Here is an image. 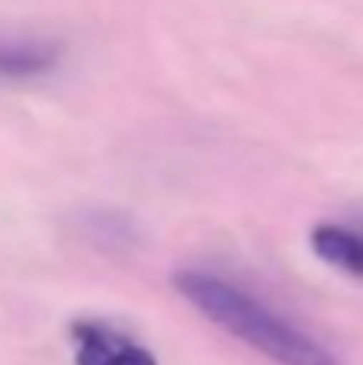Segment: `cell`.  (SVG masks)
<instances>
[{"mask_svg": "<svg viewBox=\"0 0 363 365\" xmlns=\"http://www.w3.org/2000/svg\"><path fill=\"white\" fill-rule=\"evenodd\" d=\"M312 250L328 266L347 272L354 279H363V231H354L347 225H315L312 231Z\"/></svg>", "mask_w": 363, "mask_h": 365, "instance_id": "cell-4", "label": "cell"}, {"mask_svg": "<svg viewBox=\"0 0 363 365\" xmlns=\"http://www.w3.org/2000/svg\"><path fill=\"white\" fill-rule=\"evenodd\" d=\"M77 365H158L145 346L132 336L100 321H74L68 327Z\"/></svg>", "mask_w": 363, "mask_h": 365, "instance_id": "cell-2", "label": "cell"}, {"mask_svg": "<svg viewBox=\"0 0 363 365\" xmlns=\"http://www.w3.org/2000/svg\"><path fill=\"white\" fill-rule=\"evenodd\" d=\"M174 289L193 304L203 317L248 343L254 353L267 356L277 365H341L338 356L319 343L312 334L299 330L270 311L264 302L248 295L244 289L232 285L229 279L212 276L199 269H180L174 272Z\"/></svg>", "mask_w": 363, "mask_h": 365, "instance_id": "cell-1", "label": "cell"}, {"mask_svg": "<svg viewBox=\"0 0 363 365\" xmlns=\"http://www.w3.org/2000/svg\"><path fill=\"white\" fill-rule=\"evenodd\" d=\"M61 48L42 38H0V81L23 83L45 77L58 68Z\"/></svg>", "mask_w": 363, "mask_h": 365, "instance_id": "cell-3", "label": "cell"}]
</instances>
